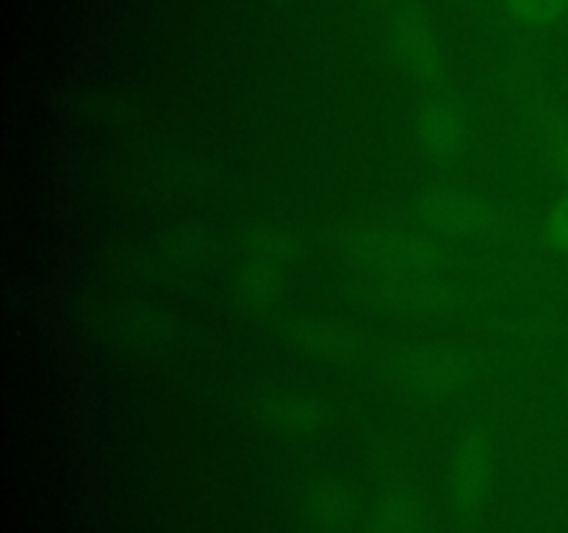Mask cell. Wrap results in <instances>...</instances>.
I'll list each match as a JSON object with an SVG mask.
<instances>
[{"label": "cell", "mask_w": 568, "mask_h": 533, "mask_svg": "<svg viewBox=\"0 0 568 533\" xmlns=\"http://www.w3.org/2000/svg\"><path fill=\"white\" fill-rule=\"evenodd\" d=\"M297 255V237L288 228L266 225L250 233L236 266V289L242 303L255 314L281 309L283 278Z\"/></svg>", "instance_id": "1"}, {"label": "cell", "mask_w": 568, "mask_h": 533, "mask_svg": "<svg viewBox=\"0 0 568 533\" xmlns=\"http://www.w3.org/2000/svg\"><path fill=\"white\" fill-rule=\"evenodd\" d=\"M349 253L392 275H414V272H438L444 264L442 244L433 237L397 228H366L349 239Z\"/></svg>", "instance_id": "2"}, {"label": "cell", "mask_w": 568, "mask_h": 533, "mask_svg": "<svg viewBox=\"0 0 568 533\" xmlns=\"http://www.w3.org/2000/svg\"><path fill=\"white\" fill-rule=\"evenodd\" d=\"M98 336L125 355H159L175 342L170 314L148 303H111L98 311Z\"/></svg>", "instance_id": "3"}, {"label": "cell", "mask_w": 568, "mask_h": 533, "mask_svg": "<svg viewBox=\"0 0 568 533\" xmlns=\"http://www.w3.org/2000/svg\"><path fill=\"white\" fill-rule=\"evenodd\" d=\"M477 375V359L469 350L427 344L410 350L399 364V378L422 398H449L471 383Z\"/></svg>", "instance_id": "4"}, {"label": "cell", "mask_w": 568, "mask_h": 533, "mask_svg": "<svg viewBox=\"0 0 568 533\" xmlns=\"http://www.w3.org/2000/svg\"><path fill=\"white\" fill-rule=\"evenodd\" d=\"M275 328L292 348L331 364H355L369 348L364 331L327 316H277Z\"/></svg>", "instance_id": "5"}, {"label": "cell", "mask_w": 568, "mask_h": 533, "mask_svg": "<svg viewBox=\"0 0 568 533\" xmlns=\"http://www.w3.org/2000/svg\"><path fill=\"white\" fill-rule=\"evenodd\" d=\"M494 481V439L486 428H469L449 461V494L458 514L471 516L486 505Z\"/></svg>", "instance_id": "6"}, {"label": "cell", "mask_w": 568, "mask_h": 533, "mask_svg": "<svg viewBox=\"0 0 568 533\" xmlns=\"http://www.w3.org/2000/svg\"><path fill=\"white\" fill-rule=\"evenodd\" d=\"M419 217L438 237L464 239L491 225V205L469 189L438 187L419 200Z\"/></svg>", "instance_id": "7"}, {"label": "cell", "mask_w": 568, "mask_h": 533, "mask_svg": "<svg viewBox=\"0 0 568 533\" xmlns=\"http://www.w3.org/2000/svg\"><path fill=\"white\" fill-rule=\"evenodd\" d=\"M331 405L320 394L300 389H277L258 400V422L283 439H305L325 431Z\"/></svg>", "instance_id": "8"}, {"label": "cell", "mask_w": 568, "mask_h": 533, "mask_svg": "<svg viewBox=\"0 0 568 533\" xmlns=\"http://www.w3.org/2000/svg\"><path fill=\"white\" fill-rule=\"evenodd\" d=\"M416 137L422 150L438 161H453L469 144V117L458 100L447 94H433L419 105Z\"/></svg>", "instance_id": "9"}, {"label": "cell", "mask_w": 568, "mask_h": 533, "mask_svg": "<svg viewBox=\"0 0 568 533\" xmlns=\"http://www.w3.org/2000/svg\"><path fill=\"white\" fill-rule=\"evenodd\" d=\"M300 514L311 533H349L361 516L358 492L342 477L316 481L303 492Z\"/></svg>", "instance_id": "10"}, {"label": "cell", "mask_w": 568, "mask_h": 533, "mask_svg": "<svg viewBox=\"0 0 568 533\" xmlns=\"http://www.w3.org/2000/svg\"><path fill=\"white\" fill-rule=\"evenodd\" d=\"M394 53L405 70L422 83H438L444 78V56L430 22L416 11H403L392 26Z\"/></svg>", "instance_id": "11"}, {"label": "cell", "mask_w": 568, "mask_h": 533, "mask_svg": "<svg viewBox=\"0 0 568 533\" xmlns=\"http://www.w3.org/2000/svg\"><path fill=\"white\" fill-rule=\"evenodd\" d=\"M386 294L392 303L425 314H449L469 300L460 283L438 278V272H414V275L386 278Z\"/></svg>", "instance_id": "12"}, {"label": "cell", "mask_w": 568, "mask_h": 533, "mask_svg": "<svg viewBox=\"0 0 568 533\" xmlns=\"http://www.w3.org/2000/svg\"><path fill=\"white\" fill-rule=\"evenodd\" d=\"M203 237L194 231H175L161 237L144 255V266L155 275H178L203 261Z\"/></svg>", "instance_id": "13"}, {"label": "cell", "mask_w": 568, "mask_h": 533, "mask_svg": "<svg viewBox=\"0 0 568 533\" xmlns=\"http://www.w3.org/2000/svg\"><path fill=\"white\" fill-rule=\"evenodd\" d=\"M372 533H422V509L410 494L394 492L377 503Z\"/></svg>", "instance_id": "14"}, {"label": "cell", "mask_w": 568, "mask_h": 533, "mask_svg": "<svg viewBox=\"0 0 568 533\" xmlns=\"http://www.w3.org/2000/svg\"><path fill=\"white\" fill-rule=\"evenodd\" d=\"M505 6L525 26H552L568 11V0H505Z\"/></svg>", "instance_id": "15"}, {"label": "cell", "mask_w": 568, "mask_h": 533, "mask_svg": "<svg viewBox=\"0 0 568 533\" xmlns=\"http://www.w3.org/2000/svg\"><path fill=\"white\" fill-rule=\"evenodd\" d=\"M547 233L549 242H552L555 248L568 253V194H564V198L552 205V211H549Z\"/></svg>", "instance_id": "16"}, {"label": "cell", "mask_w": 568, "mask_h": 533, "mask_svg": "<svg viewBox=\"0 0 568 533\" xmlns=\"http://www.w3.org/2000/svg\"><path fill=\"white\" fill-rule=\"evenodd\" d=\"M547 148L555 159V167L568 178V120L552 122L547 131Z\"/></svg>", "instance_id": "17"}, {"label": "cell", "mask_w": 568, "mask_h": 533, "mask_svg": "<svg viewBox=\"0 0 568 533\" xmlns=\"http://www.w3.org/2000/svg\"><path fill=\"white\" fill-rule=\"evenodd\" d=\"M566 389H568V366H566Z\"/></svg>", "instance_id": "18"}]
</instances>
